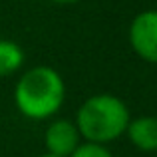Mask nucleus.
<instances>
[{"instance_id": "1", "label": "nucleus", "mask_w": 157, "mask_h": 157, "mask_svg": "<svg viewBox=\"0 0 157 157\" xmlns=\"http://www.w3.org/2000/svg\"><path fill=\"white\" fill-rule=\"evenodd\" d=\"M66 101V82L52 66H32L14 86V104L28 119L44 121L62 109Z\"/></svg>"}, {"instance_id": "2", "label": "nucleus", "mask_w": 157, "mask_h": 157, "mask_svg": "<svg viewBox=\"0 0 157 157\" xmlns=\"http://www.w3.org/2000/svg\"><path fill=\"white\" fill-rule=\"evenodd\" d=\"M129 107L119 96L113 94H94L86 98L76 111V125L82 141L107 143L117 141L125 135L129 125Z\"/></svg>"}, {"instance_id": "3", "label": "nucleus", "mask_w": 157, "mask_h": 157, "mask_svg": "<svg viewBox=\"0 0 157 157\" xmlns=\"http://www.w3.org/2000/svg\"><path fill=\"white\" fill-rule=\"evenodd\" d=\"M129 46L143 62L157 64V10H143L133 16L127 30Z\"/></svg>"}, {"instance_id": "4", "label": "nucleus", "mask_w": 157, "mask_h": 157, "mask_svg": "<svg viewBox=\"0 0 157 157\" xmlns=\"http://www.w3.org/2000/svg\"><path fill=\"white\" fill-rule=\"evenodd\" d=\"M82 143V135L78 131L76 121L68 117H56L48 123L44 131V145L46 153L58 157H70L78 145Z\"/></svg>"}, {"instance_id": "5", "label": "nucleus", "mask_w": 157, "mask_h": 157, "mask_svg": "<svg viewBox=\"0 0 157 157\" xmlns=\"http://www.w3.org/2000/svg\"><path fill=\"white\" fill-rule=\"evenodd\" d=\"M125 135L135 149L143 153H153L157 151V117L155 115L131 117Z\"/></svg>"}, {"instance_id": "6", "label": "nucleus", "mask_w": 157, "mask_h": 157, "mask_svg": "<svg viewBox=\"0 0 157 157\" xmlns=\"http://www.w3.org/2000/svg\"><path fill=\"white\" fill-rule=\"evenodd\" d=\"M24 62H26V54L18 42L0 38V78L14 76L22 70Z\"/></svg>"}, {"instance_id": "7", "label": "nucleus", "mask_w": 157, "mask_h": 157, "mask_svg": "<svg viewBox=\"0 0 157 157\" xmlns=\"http://www.w3.org/2000/svg\"><path fill=\"white\" fill-rule=\"evenodd\" d=\"M70 157H113V153H111L109 147L104 145V143L82 141Z\"/></svg>"}, {"instance_id": "8", "label": "nucleus", "mask_w": 157, "mask_h": 157, "mask_svg": "<svg viewBox=\"0 0 157 157\" xmlns=\"http://www.w3.org/2000/svg\"><path fill=\"white\" fill-rule=\"evenodd\" d=\"M54 4H60V6H68V4H78L80 0H50Z\"/></svg>"}, {"instance_id": "9", "label": "nucleus", "mask_w": 157, "mask_h": 157, "mask_svg": "<svg viewBox=\"0 0 157 157\" xmlns=\"http://www.w3.org/2000/svg\"><path fill=\"white\" fill-rule=\"evenodd\" d=\"M36 157H58V155H52V153H40V155H36Z\"/></svg>"}]
</instances>
